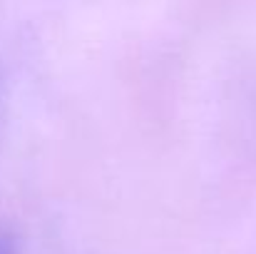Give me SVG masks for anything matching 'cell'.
I'll return each mask as SVG.
<instances>
[{
    "label": "cell",
    "instance_id": "6da1fadb",
    "mask_svg": "<svg viewBox=\"0 0 256 254\" xmlns=\"http://www.w3.org/2000/svg\"><path fill=\"white\" fill-rule=\"evenodd\" d=\"M0 254H15V249H12V242H10L5 234H0Z\"/></svg>",
    "mask_w": 256,
    "mask_h": 254
}]
</instances>
